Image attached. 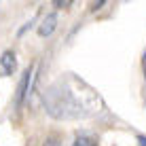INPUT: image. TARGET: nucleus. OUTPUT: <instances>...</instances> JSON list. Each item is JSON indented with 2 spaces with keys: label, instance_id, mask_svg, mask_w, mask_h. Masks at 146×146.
Masks as SVG:
<instances>
[{
  "label": "nucleus",
  "instance_id": "1",
  "mask_svg": "<svg viewBox=\"0 0 146 146\" xmlns=\"http://www.w3.org/2000/svg\"><path fill=\"white\" fill-rule=\"evenodd\" d=\"M44 104L49 114H53L55 119H76L89 114L83 110V102L74 100V89H68L64 80L49 89V93L44 95Z\"/></svg>",
  "mask_w": 146,
  "mask_h": 146
},
{
  "label": "nucleus",
  "instance_id": "2",
  "mask_svg": "<svg viewBox=\"0 0 146 146\" xmlns=\"http://www.w3.org/2000/svg\"><path fill=\"white\" fill-rule=\"evenodd\" d=\"M32 78H34V68H32V66H28L26 70H23L21 78H19L17 89H15V100H13L15 108H19V106H21V104H23V100H26V95L30 93V85H32Z\"/></svg>",
  "mask_w": 146,
  "mask_h": 146
},
{
  "label": "nucleus",
  "instance_id": "3",
  "mask_svg": "<svg viewBox=\"0 0 146 146\" xmlns=\"http://www.w3.org/2000/svg\"><path fill=\"white\" fill-rule=\"evenodd\" d=\"M55 28H57V13H49L47 17L42 19V23L38 26V34H40L42 38H44V36H51Z\"/></svg>",
  "mask_w": 146,
  "mask_h": 146
},
{
  "label": "nucleus",
  "instance_id": "4",
  "mask_svg": "<svg viewBox=\"0 0 146 146\" xmlns=\"http://www.w3.org/2000/svg\"><path fill=\"white\" fill-rule=\"evenodd\" d=\"M0 66H2L4 74H15V70H17V57H15V53L11 51V49L2 53V57H0Z\"/></svg>",
  "mask_w": 146,
  "mask_h": 146
},
{
  "label": "nucleus",
  "instance_id": "5",
  "mask_svg": "<svg viewBox=\"0 0 146 146\" xmlns=\"http://www.w3.org/2000/svg\"><path fill=\"white\" fill-rule=\"evenodd\" d=\"M72 146H100V144H98V140H95V138H91V135H87V133H78Z\"/></svg>",
  "mask_w": 146,
  "mask_h": 146
},
{
  "label": "nucleus",
  "instance_id": "6",
  "mask_svg": "<svg viewBox=\"0 0 146 146\" xmlns=\"http://www.w3.org/2000/svg\"><path fill=\"white\" fill-rule=\"evenodd\" d=\"M55 7H57V9H66V7H70V4H72V0H66V2H62V0H55Z\"/></svg>",
  "mask_w": 146,
  "mask_h": 146
},
{
  "label": "nucleus",
  "instance_id": "7",
  "mask_svg": "<svg viewBox=\"0 0 146 146\" xmlns=\"http://www.w3.org/2000/svg\"><path fill=\"white\" fill-rule=\"evenodd\" d=\"M44 146H59V142H57V138H49Z\"/></svg>",
  "mask_w": 146,
  "mask_h": 146
},
{
  "label": "nucleus",
  "instance_id": "8",
  "mask_svg": "<svg viewBox=\"0 0 146 146\" xmlns=\"http://www.w3.org/2000/svg\"><path fill=\"white\" fill-rule=\"evenodd\" d=\"M104 0H100V2H91V11H95V9H100V7H104Z\"/></svg>",
  "mask_w": 146,
  "mask_h": 146
},
{
  "label": "nucleus",
  "instance_id": "9",
  "mask_svg": "<svg viewBox=\"0 0 146 146\" xmlns=\"http://www.w3.org/2000/svg\"><path fill=\"white\" fill-rule=\"evenodd\" d=\"M142 68H144V76H146V53H144V57H142Z\"/></svg>",
  "mask_w": 146,
  "mask_h": 146
}]
</instances>
